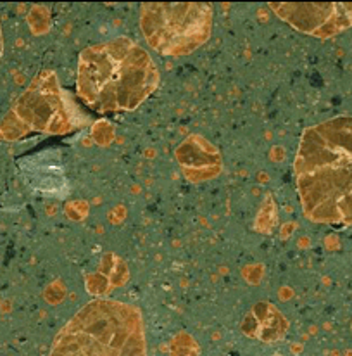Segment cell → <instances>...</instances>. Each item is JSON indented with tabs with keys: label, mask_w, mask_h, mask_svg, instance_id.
<instances>
[{
	"label": "cell",
	"mask_w": 352,
	"mask_h": 356,
	"mask_svg": "<svg viewBox=\"0 0 352 356\" xmlns=\"http://www.w3.org/2000/svg\"><path fill=\"white\" fill-rule=\"evenodd\" d=\"M302 213L312 223L352 225V116L305 128L294 159Z\"/></svg>",
	"instance_id": "1"
},
{
	"label": "cell",
	"mask_w": 352,
	"mask_h": 356,
	"mask_svg": "<svg viewBox=\"0 0 352 356\" xmlns=\"http://www.w3.org/2000/svg\"><path fill=\"white\" fill-rule=\"evenodd\" d=\"M159 70L140 44L117 37L80 52L76 92L95 113H124L140 108L158 88Z\"/></svg>",
	"instance_id": "2"
},
{
	"label": "cell",
	"mask_w": 352,
	"mask_h": 356,
	"mask_svg": "<svg viewBox=\"0 0 352 356\" xmlns=\"http://www.w3.org/2000/svg\"><path fill=\"white\" fill-rule=\"evenodd\" d=\"M3 54V35H2V26H0V59Z\"/></svg>",
	"instance_id": "7"
},
{
	"label": "cell",
	"mask_w": 352,
	"mask_h": 356,
	"mask_svg": "<svg viewBox=\"0 0 352 356\" xmlns=\"http://www.w3.org/2000/svg\"><path fill=\"white\" fill-rule=\"evenodd\" d=\"M140 30L156 52L188 56L209 40L212 9L204 2H151L140 6Z\"/></svg>",
	"instance_id": "5"
},
{
	"label": "cell",
	"mask_w": 352,
	"mask_h": 356,
	"mask_svg": "<svg viewBox=\"0 0 352 356\" xmlns=\"http://www.w3.org/2000/svg\"><path fill=\"white\" fill-rule=\"evenodd\" d=\"M74 128L76 118L58 76L54 71L42 70L0 121V140L16 142L33 131L66 135Z\"/></svg>",
	"instance_id": "4"
},
{
	"label": "cell",
	"mask_w": 352,
	"mask_h": 356,
	"mask_svg": "<svg viewBox=\"0 0 352 356\" xmlns=\"http://www.w3.org/2000/svg\"><path fill=\"white\" fill-rule=\"evenodd\" d=\"M273 13L287 24L316 38H332L352 28V2L269 3Z\"/></svg>",
	"instance_id": "6"
},
{
	"label": "cell",
	"mask_w": 352,
	"mask_h": 356,
	"mask_svg": "<svg viewBox=\"0 0 352 356\" xmlns=\"http://www.w3.org/2000/svg\"><path fill=\"white\" fill-rule=\"evenodd\" d=\"M351 332H352V323H351Z\"/></svg>",
	"instance_id": "8"
},
{
	"label": "cell",
	"mask_w": 352,
	"mask_h": 356,
	"mask_svg": "<svg viewBox=\"0 0 352 356\" xmlns=\"http://www.w3.org/2000/svg\"><path fill=\"white\" fill-rule=\"evenodd\" d=\"M49 356H147L142 312L117 299H94L59 330Z\"/></svg>",
	"instance_id": "3"
}]
</instances>
